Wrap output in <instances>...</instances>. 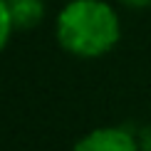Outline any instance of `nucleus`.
Listing matches in <instances>:
<instances>
[{"label":"nucleus","instance_id":"obj_1","mask_svg":"<svg viewBox=\"0 0 151 151\" xmlns=\"http://www.w3.org/2000/svg\"><path fill=\"white\" fill-rule=\"evenodd\" d=\"M119 15L104 0H70L57 15V42L74 57H102L119 45Z\"/></svg>","mask_w":151,"mask_h":151},{"label":"nucleus","instance_id":"obj_2","mask_svg":"<svg viewBox=\"0 0 151 151\" xmlns=\"http://www.w3.org/2000/svg\"><path fill=\"white\" fill-rule=\"evenodd\" d=\"M72 151H141L139 139L129 127H99L87 131Z\"/></svg>","mask_w":151,"mask_h":151},{"label":"nucleus","instance_id":"obj_3","mask_svg":"<svg viewBox=\"0 0 151 151\" xmlns=\"http://www.w3.org/2000/svg\"><path fill=\"white\" fill-rule=\"evenodd\" d=\"M15 30H32L45 17V0H5Z\"/></svg>","mask_w":151,"mask_h":151},{"label":"nucleus","instance_id":"obj_4","mask_svg":"<svg viewBox=\"0 0 151 151\" xmlns=\"http://www.w3.org/2000/svg\"><path fill=\"white\" fill-rule=\"evenodd\" d=\"M15 32V25L10 20V10H8V3L0 0V52L5 50V45L10 42V35Z\"/></svg>","mask_w":151,"mask_h":151},{"label":"nucleus","instance_id":"obj_5","mask_svg":"<svg viewBox=\"0 0 151 151\" xmlns=\"http://www.w3.org/2000/svg\"><path fill=\"white\" fill-rule=\"evenodd\" d=\"M136 139H139V149H141V151H151V122L146 124V127L139 129Z\"/></svg>","mask_w":151,"mask_h":151},{"label":"nucleus","instance_id":"obj_6","mask_svg":"<svg viewBox=\"0 0 151 151\" xmlns=\"http://www.w3.org/2000/svg\"><path fill=\"white\" fill-rule=\"evenodd\" d=\"M122 5H127V8H134V10H141V8H149L151 0H119Z\"/></svg>","mask_w":151,"mask_h":151}]
</instances>
